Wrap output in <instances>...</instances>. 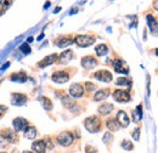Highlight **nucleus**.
Instances as JSON below:
<instances>
[{
    "instance_id": "obj_21",
    "label": "nucleus",
    "mask_w": 158,
    "mask_h": 153,
    "mask_svg": "<svg viewBox=\"0 0 158 153\" xmlns=\"http://www.w3.org/2000/svg\"><path fill=\"white\" fill-rule=\"evenodd\" d=\"M114 110V106L112 105V103H103V105H101L99 107V113L102 115H107L110 114L112 111Z\"/></svg>"
},
{
    "instance_id": "obj_14",
    "label": "nucleus",
    "mask_w": 158,
    "mask_h": 153,
    "mask_svg": "<svg viewBox=\"0 0 158 153\" xmlns=\"http://www.w3.org/2000/svg\"><path fill=\"white\" fill-rule=\"evenodd\" d=\"M116 120L118 122L119 125L123 126V128H128L129 124H130V120H129V118H128V114H127L124 111H118Z\"/></svg>"
},
{
    "instance_id": "obj_23",
    "label": "nucleus",
    "mask_w": 158,
    "mask_h": 153,
    "mask_svg": "<svg viewBox=\"0 0 158 153\" xmlns=\"http://www.w3.org/2000/svg\"><path fill=\"white\" fill-rule=\"evenodd\" d=\"M131 117H133V120H134L135 123H138V122H140V120L142 119V105H139L138 107L133 111Z\"/></svg>"
},
{
    "instance_id": "obj_24",
    "label": "nucleus",
    "mask_w": 158,
    "mask_h": 153,
    "mask_svg": "<svg viewBox=\"0 0 158 153\" xmlns=\"http://www.w3.org/2000/svg\"><path fill=\"white\" fill-rule=\"evenodd\" d=\"M39 101L41 103V106L45 108V111H51L52 110V102L50 101L49 97H45V96H40Z\"/></svg>"
},
{
    "instance_id": "obj_22",
    "label": "nucleus",
    "mask_w": 158,
    "mask_h": 153,
    "mask_svg": "<svg viewBox=\"0 0 158 153\" xmlns=\"http://www.w3.org/2000/svg\"><path fill=\"white\" fill-rule=\"evenodd\" d=\"M74 41H73V38H71V37H64V38H61L59 39L57 41H56V45L61 48V49H63V48H66V46H68V45H71V44H73Z\"/></svg>"
},
{
    "instance_id": "obj_7",
    "label": "nucleus",
    "mask_w": 158,
    "mask_h": 153,
    "mask_svg": "<svg viewBox=\"0 0 158 153\" xmlns=\"http://www.w3.org/2000/svg\"><path fill=\"white\" fill-rule=\"evenodd\" d=\"M94 78L98 79L99 81H102V83H110V81H112L113 76H112V73L108 72L107 69H101V71H98V72L94 74Z\"/></svg>"
},
{
    "instance_id": "obj_20",
    "label": "nucleus",
    "mask_w": 158,
    "mask_h": 153,
    "mask_svg": "<svg viewBox=\"0 0 158 153\" xmlns=\"http://www.w3.org/2000/svg\"><path fill=\"white\" fill-rule=\"evenodd\" d=\"M147 24H148L151 33H153V35H156L157 34V21L152 15H147Z\"/></svg>"
},
{
    "instance_id": "obj_26",
    "label": "nucleus",
    "mask_w": 158,
    "mask_h": 153,
    "mask_svg": "<svg viewBox=\"0 0 158 153\" xmlns=\"http://www.w3.org/2000/svg\"><path fill=\"white\" fill-rule=\"evenodd\" d=\"M24 136H26L28 140L35 139V136H37V129H35L34 126H28V128L24 130Z\"/></svg>"
},
{
    "instance_id": "obj_30",
    "label": "nucleus",
    "mask_w": 158,
    "mask_h": 153,
    "mask_svg": "<svg viewBox=\"0 0 158 153\" xmlns=\"http://www.w3.org/2000/svg\"><path fill=\"white\" fill-rule=\"evenodd\" d=\"M20 50L22 51V54H24V55H29V54H31V51H32L31 46H29L27 43H24V44H22V45H21Z\"/></svg>"
},
{
    "instance_id": "obj_38",
    "label": "nucleus",
    "mask_w": 158,
    "mask_h": 153,
    "mask_svg": "<svg viewBox=\"0 0 158 153\" xmlns=\"http://www.w3.org/2000/svg\"><path fill=\"white\" fill-rule=\"evenodd\" d=\"M60 11H61V7H56V9H55V10H54V14H57V12H60Z\"/></svg>"
},
{
    "instance_id": "obj_32",
    "label": "nucleus",
    "mask_w": 158,
    "mask_h": 153,
    "mask_svg": "<svg viewBox=\"0 0 158 153\" xmlns=\"http://www.w3.org/2000/svg\"><path fill=\"white\" fill-rule=\"evenodd\" d=\"M83 88H85V90H86V91H94L96 86H95L93 83H90V81H86V83L84 84V86H83Z\"/></svg>"
},
{
    "instance_id": "obj_27",
    "label": "nucleus",
    "mask_w": 158,
    "mask_h": 153,
    "mask_svg": "<svg viewBox=\"0 0 158 153\" xmlns=\"http://www.w3.org/2000/svg\"><path fill=\"white\" fill-rule=\"evenodd\" d=\"M131 80H129V79H127V78H118L117 80H116V85H118V86H131Z\"/></svg>"
},
{
    "instance_id": "obj_33",
    "label": "nucleus",
    "mask_w": 158,
    "mask_h": 153,
    "mask_svg": "<svg viewBox=\"0 0 158 153\" xmlns=\"http://www.w3.org/2000/svg\"><path fill=\"white\" fill-rule=\"evenodd\" d=\"M140 131H141L140 128H136V129L131 133V136H133V139H134L135 141H139V140H140Z\"/></svg>"
},
{
    "instance_id": "obj_1",
    "label": "nucleus",
    "mask_w": 158,
    "mask_h": 153,
    "mask_svg": "<svg viewBox=\"0 0 158 153\" xmlns=\"http://www.w3.org/2000/svg\"><path fill=\"white\" fill-rule=\"evenodd\" d=\"M84 126L89 133H99L101 129V120L98 115H91L88 117L84 120Z\"/></svg>"
},
{
    "instance_id": "obj_12",
    "label": "nucleus",
    "mask_w": 158,
    "mask_h": 153,
    "mask_svg": "<svg viewBox=\"0 0 158 153\" xmlns=\"http://www.w3.org/2000/svg\"><path fill=\"white\" fill-rule=\"evenodd\" d=\"M11 103L14 106H23L27 103V96L20 93H14L11 95Z\"/></svg>"
},
{
    "instance_id": "obj_37",
    "label": "nucleus",
    "mask_w": 158,
    "mask_h": 153,
    "mask_svg": "<svg viewBox=\"0 0 158 153\" xmlns=\"http://www.w3.org/2000/svg\"><path fill=\"white\" fill-rule=\"evenodd\" d=\"M49 6H50V1H46L45 5H44V9L46 10V9H49Z\"/></svg>"
},
{
    "instance_id": "obj_16",
    "label": "nucleus",
    "mask_w": 158,
    "mask_h": 153,
    "mask_svg": "<svg viewBox=\"0 0 158 153\" xmlns=\"http://www.w3.org/2000/svg\"><path fill=\"white\" fill-rule=\"evenodd\" d=\"M108 96H110V89H101V90L95 93V95H94V101H96V102L103 101V100H106Z\"/></svg>"
},
{
    "instance_id": "obj_13",
    "label": "nucleus",
    "mask_w": 158,
    "mask_h": 153,
    "mask_svg": "<svg viewBox=\"0 0 158 153\" xmlns=\"http://www.w3.org/2000/svg\"><path fill=\"white\" fill-rule=\"evenodd\" d=\"M57 58H59V56H57L56 54H51V55H49V56L43 58L39 63H38V66H39L40 68H45V67L51 66L52 63H55V62L57 61Z\"/></svg>"
},
{
    "instance_id": "obj_25",
    "label": "nucleus",
    "mask_w": 158,
    "mask_h": 153,
    "mask_svg": "<svg viewBox=\"0 0 158 153\" xmlns=\"http://www.w3.org/2000/svg\"><path fill=\"white\" fill-rule=\"evenodd\" d=\"M95 52H96L98 56H105V55L108 54V48H107V45H105V44H99V45H96V48H95Z\"/></svg>"
},
{
    "instance_id": "obj_41",
    "label": "nucleus",
    "mask_w": 158,
    "mask_h": 153,
    "mask_svg": "<svg viewBox=\"0 0 158 153\" xmlns=\"http://www.w3.org/2000/svg\"><path fill=\"white\" fill-rule=\"evenodd\" d=\"M2 5H4V1H1V0H0V7H1Z\"/></svg>"
},
{
    "instance_id": "obj_31",
    "label": "nucleus",
    "mask_w": 158,
    "mask_h": 153,
    "mask_svg": "<svg viewBox=\"0 0 158 153\" xmlns=\"http://www.w3.org/2000/svg\"><path fill=\"white\" fill-rule=\"evenodd\" d=\"M112 140H113V136L111 135V133H106V134L103 135V137H102V141H103V143H106V145H108Z\"/></svg>"
},
{
    "instance_id": "obj_18",
    "label": "nucleus",
    "mask_w": 158,
    "mask_h": 153,
    "mask_svg": "<svg viewBox=\"0 0 158 153\" xmlns=\"http://www.w3.org/2000/svg\"><path fill=\"white\" fill-rule=\"evenodd\" d=\"M106 126L110 131H118L120 129V125L118 124V122L114 118H108L106 122Z\"/></svg>"
},
{
    "instance_id": "obj_34",
    "label": "nucleus",
    "mask_w": 158,
    "mask_h": 153,
    "mask_svg": "<svg viewBox=\"0 0 158 153\" xmlns=\"http://www.w3.org/2000/svg\"><path fill=\"white\" fill-rule=\"evenodd\" d=\"M96 147H93V146H90V145H88L86 147H85V153H96Z\"/></svg>"
},
{
    "instance_id": "obj_9",
    "label": "nucleus",
    "mask_w": 158,
    "mask_h": 153,
    "mask_svg": "<svg viewBox=\"0 0 158 153\" xmlns=\"http://www.w3.org/2000/svg\"><path fill=\"white\" fill-rule=\"evenodd\" d=\"M28 120H26L24 118H22V117H19V118H15L14 120H12V126H14V129H15V131L16 133H19V131H22V130H26L27 128H28Z\"/></svg>"
},
{
    "instance_id": "obj_11",
    "label": "nucleus",
    "mask_w": 158,
    "mask_h": 153,
    "mask_svg": "<svg viewBox=\"0 0 158 153\" xmlns=\"http://www.w3.org/2000/svg\"><path fill=\"white\" fill-rule=\"evenodd\" d=\"M98 64H99V62H98V60L94 56H85V57L81 58V66L85 69H93Z\"/></svg>"
},
{
    "instance_id": "obj_29",
    "label": "nucleus",
    "mask_w": 158,
    "mask_h": 153,
    "mask_svg": "<svg viewBox=\"0 0 158 153\" xmlns=\"http://www.w3.org/2000/svg\"><path fill=\"white\" fill-rule=\"evenodd\" d=\"M62 103H63V106L67 107V108H72V107L76 105V102H74L73 100H71L69 97H67V96H64V97L62 98Z\"/></svg>"
},
{
    "instance_id": "obj_36",
    "label": "nucleus",
    "mask_w": 158,
    "mask_h": 153,
    "mask_svg": "<svg viewBox=\"0 0 158 153\" xmlns=\"http://www.w3.org/2000/svg\"><path fill=\"white\" fill-rule=\"evenodd\" d=\"M7 67H10V62H7V63H5V64H4V66H1V68H0V69H1V71H2V69H6V68H7Z\"/></svg>"
},
{
    "instance_id": "obj_19",
    "label": "nucleus",
    "mask_w": 158,
    "mask_h": 153,
    "mask_svg": "<svg viewBox=\"0 0 158 153\" xmlns=\"http://www.w3.org/2000/svg\"><path fill=\"white\" fill-rule=\"evenodd\" d=\"M10 80L11 81H17V83H24L27 80V74L26 72H17V73H14L10 76Z\"/></svg>"
},
{
    "instance_id": "obj_4",
    "label": "nucleus",
    "mask_w": 158,
    "mask_h": 153,
    "mask_svg": "<svg viewBox=\"0 0 158 153\" xmlns=\"http://www.w3.org/2000/svg\"><path fill=\"white\" fill-rule=\"evenodd\" d=\"M113 98L117 101V102H129L131 96L129 90H123V89H117L113 91Z\"/></svg>"
},
{
    "instance_id": "obj_3",
    "label": "nucleus",
    "mask_w": 158,
    "mask_h": 153,
    "mask_svg": "<svg viewBox=\"0 0 158 153\" xmlns=\"http://www.w3.org/2000/svg\"><path fill=\"white\" fill-rule=\"evenodd\" d=\"M56 140H57V142H59L61 146L67 147V146H69L73 142L74 136L72 135V133H69V131H62V133H60L57 135Z\"/></svg>"
},
{
    "instance_id": "obj_10",
    "label": "nucleus",
    "mask_w": 158,
    "mask_h": 153,
    "mask_svg": "<svg viewBox=\"0 0 158 153\" xmlns=\"http://www.w3.org/2000/svg\"><path fill=\"white\" fill-rule=\"evenodd\" d=\"M51 79H52V81H55L57 84H63V83H67L69 80V74L64 71H59L51 76Z\"/></svg>"
},
{
    "instance_id": "obj_39",
    "label": "nucleus",
    "mask_w": 158,
    "mask_h": 153,
    "mask_svg": "<svg viewBox=\"0 0 158 153\" xmlns=\"http://www.w3.org/2000/svg\"><path fill=\"white\" fill-rule=\"evenodd\" d=\"M33 40H34V38H33V37H29V38L27 39V44H28V43H32Z\"/></svg>"
},
{
    "instance_id": "obj_42",
    "label": "nucleus",
    "mask_w": 158,
    "mask_h": 153,
    "mask_svg": "<svg viewBox=\"0 0 158 153\" xmlns=\"http://www.w3.org/2000/svg\"><path fill=\"white\" fill-rule=\"evenodd\" d=\"M23 153H33V152H29V151H24Z\"/></svg>"
},
{
    "instance_id": "obj_17",
    "label": "nucleus",
    "mask_w": 158,
    "mask_h": 153,
    "mask_svg": "<svg viewBox=\"0 0 158 153\" xmlns=\"http://www.w3.org/2000/svg\"><path fill=\"white\" fill-rule=\"evenodd\" d=\"M72 58H73V51H72V50H64V51L61 54V56H60L59 62L62 63V64H64V63H68Z\"/></svg>"
},
{
    "instance_id": "obj_40",
    "label": "nucleus",
    "mask_w": 158,
    "mask_h": 153,
    "mask_svg": "<svg viewBox=\"0 0 158 153\" xmlns=\"http://www.w3.org/2000/svg\"><path fill=\"white\" fill-rule=\"evenodd\" d=\"M44 35H45V34H44V33H43V34H40L39 37H38V38H37V40H38V41H39V40H41V39L44 38Z\"/></svg>"
},
{
    "instance_id": "obj_35",
    "label": "nucleus",
    "mask_w": 158,
    "mask_h": 153,
    "mask_svg": "<svg viewBox=\"0 0 158 153\" xmlns=\"http://www.w3.org/2000/svg\"><path fill=\"white\" fill-rule=\"evenodd\" d=\"M6 111H7V107H6V106H4V105H0V117H1L2 113H5Z\"/></svg>"
},
{
    "instance_id": "obj_43",
    "label": "nucleus",
    "mask_w": 158,
    "mask_h": 153,
    "mask_svg": "<svg viewBox=\"0 0 158 153\" xmlns=\"http://www.w3.org/2000/svg\"><path fill=\"white\" fill-rule=\"evenodd\" d=\"M1 153H6V152H1Z\"/></svg>"
},
{
    "instance_id": "obj_5",
    "label": "nucleus",
    "mask_w": 158,
    "mask_h": 153,
    "mask_svg": "<svg viewBox=\"0 0 158 153\" xmlns=\"http://www.w3.org/2000/svg\"><path fill=\"white\" fill-rule=\"evenodd\" d=\"M113 68H114V71L117 73H119V74H128L129 73L128 64L123 60H120V58H114L113 60Z\"/></svg>"
},
{
    "instance_id": "obj_8",
    "label": "nucleus",
    "mask_w": 158,
    "mask_h": 153,
    "mask_svg": "<svg viewBox=\"0 0 158 153\" xmlns=\"http://www.w3.org/2000/svg\"><path fill=\"white\" fill-rule=\"evenodd\" d=\"M68 93H69V96H71V97H73V98H79V97H81V96L84 95V88H83L81 84L76 83V84H72V85L69 86Z\"/></svg>"
},
{
    "instance_id": "obj_6",
    "label": "nucleus",
    "mask_w": 158,
    "mask_h": 153,
    "mask_svg": "<svg viewBox=\"0 0 158 153\" xmlns=\"http://www.w3.org/2000/svg\"><path fill=\"white\" fill-rule=\"evenodd\" d=\"M0 136L4 139V140H7L9 142L11 143H15L17 142L19 137H17V133L15 130H11V129H2L0 131Z\"/></svg>"
},
{
    "instance_id": "obj_28",
    "label": "nucleus",
    "mask_w": 158,
    "mask_h": 153,
    "mask_svg": "<svg viewBox=\"0 0 158 153\" xmlns=\"http://www.w3.org/2000/svg\"><path fill=\"white\" fill-rule=\"evenodd\" d=\"M120 146H122V148L125 150V151H131V150H134V145H133V142H131L130 140H123L122 143H120Z\"/></svg>"
},
{
    "instance_id": "obj_2",
    "label": "nucleus",
    "mask_w": 158,
    "mask_h": 153,
    "mask_svg": "<svg viewBox=\"0 0 158 153\" xmlns=\"http://www.w3.org/2000/svg\"><path fill=\"white\" fill-rule=\"evenodd\" d=\"M73 41L80 48H88V46H90V45H93L95 43V38L93 35H86V34L83 35V34H80V35H77L76 38L73 39Z\"/></svg>"
},
{
    "instance_id": "obj_15",
    "label": "nucleus",
    "mask_w": 158,
    "mask_h": 153,
    "mask_svg": "<svg viewBox=\"0 0 158 153\" xmlns=\"http://www.w3.org/2000/svg\"><path fill=\"white\" fill-rule=\"evenodd\" d=\"M32 148L35 151V153H45L46 152V145L44 140H38L32 143Z\"/></svg>"
}]
</instances>
